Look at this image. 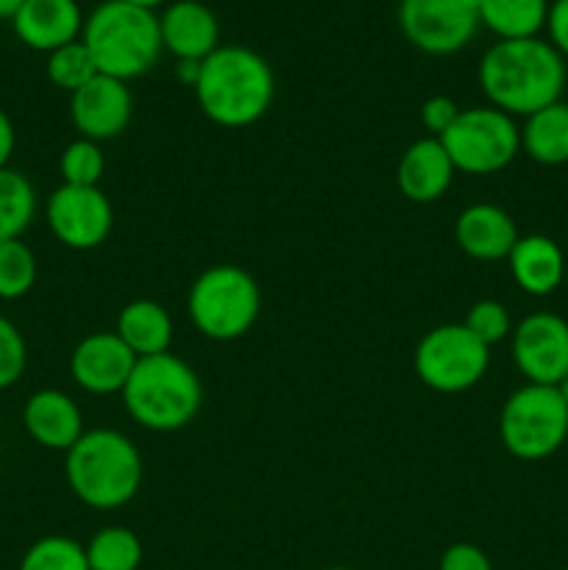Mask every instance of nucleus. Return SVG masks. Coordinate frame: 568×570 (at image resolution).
<instances>
[{
  "label": "nucleus",
  "mask_w": 568,
  "mask_h": 570,
  "mask_svg": "<svg viewBox=\"0 0 568 570\" xmlns=\"http://www.w3.org/2000/svg\"><path fill=\"white\" fill-rule=\"evenodd\" d=\"M326 570H349V568H326Z\"/></svg>",
  "instance_id": "39"
},
{
  "label": "nucleus",
  "mask_w": 568,
  "mask_h": 570,
  "mask_svg": "<svg viewBox=\"0 0 568 570\" xmlns=\"http://www.w3.org/2000/svg\"><path fill=\"white\" fill-rule=\"evenodd\" d=\"M37 282V256L22 239L0 243V298L17 301Z\"/></svg>",
  "instance_id": "26"
},
{
  "label": "nucleus",
  "mask_w": 568,
  "mask_h": 570,
  "mask_svg": "<svg viewBox=\"0 0 568 570\" xmlns=\"http://www.w3.org/2000/svg\"><path fill=\"white\" fill-rule=\"evenodd\" d=\"M454 173L457 167L445 154L443 142L438 137H423L401 154L395 181L401 195L412 204H434L449 193Z\"/></svg>",
  "instance_id": "17"
},
{
  "label": "nucleus",
  "mask_w": 568,
  "mask_h": 570,
  "mask_svg": "<svg viewBox=\"0 0 568 570\" xmlns=\"http://www.w3.org/2000/svg\"><path fill=\"white\" fill-rule=\"evenodd\" d=\"M131 89L126 81L95 76L78 92L70 95V120L84 139L106 142L126 131L131 120Z\"/></svg>",
  "instance_id": "13"
},
{
  "label": "nucleus",
  "mask_w": 568,
  "mask_h": 570,
  "mask_svg": "<svg viewBox=\"0 0 568 570\" xmlns=\"http://www.w3.org/2000/svg\"><path fill=\"white\" fill-rule=\"evenodd\" d=\"M137 356L115 332H95L72 348L70 376L84 393H123Z\"/></svg>",
  "instance_id": "14"
},
{
  "label": "nucleus",
  "mask_w": 568,
  "mask_h": 570,
  "mask_svg": "<svg viewBox=\"0 0 568 570\" xmlns=\"http://www.w3.org/2000/svg\"><path fill=\"white\" fill-rule=\"evenodd\" d=\"M438 570H493V566L479 546L454 543L443 551Z\"/></svg>",
  "instance_id": "33"
},
{
  "label": "nucleus",
  "mask_w": 568,
  "mask_h": 570,
  "mask_svg": "<svg viewBox=\"0 0 568 570\" xmlns=\"http://www.w3.org/2000/svg\"><path fill=\"white\" fill-rule=\"evenodd\" d=\"M120 395L128 415L150 432L189 426L204 401L198 373L170 351L137 360Z\"/></svg>",
  "instance_id": "5"
},
{
  "label": "nucleus",
  "mask_w": 568,
  "mask_h": 570,
  "mask_svg": "<svg viewBox=\"0 0 568 570\" xmlns=\"http://www.w3.org/2000/svg\"><path fill=\"white\" fill-rule=\"evenodd\" d=\"M462 326L473 334L482 345H496L501 340H507L512 334V321H510V312H507L505 304L499 301H477V304L468 309L466 321Z\"/></svg>",
  "instance_id": "30"
},
{
  "label": "nucleus",
  "mask_w": 568,
  "mask_h": 570,
  "mask_svg": "<svg viewBox=\"0 0 568 570\" xmlns=\"http://www.w3.org/2000/svg\"><path fill=\"white\" fill-rule=\"evenodd\" d=\"M549 0H479V26L499 42L535 39L546 28Z\"/></svg>",
  "instance_id": "23"
},
{
  "label": "nucleus",
  "mask_w": 568,
  "mask_h": 570,
  "mask_svg": "<svg viewBox=\"0 0 568 570\" xmlns=\"http://www.w3.org/2000/svg\"><path fill=\"white\" fill-rule=\"evenodd\" d=\"M521 150L532 161L546 167L566 165L568 161V104L546 106L523 120Z\"/></svg>",
  "instance_id": "22"
},
{
  "label": "nucleus",
  "mask_w": 568,
  "mask_h": 570,
  "mask_svg": "<svg viewBox=\"0 0 568 570\" xmlns=\"http://www.w3.org/2000/svg\"><path fill=\"white\" fill-rule=\"evenodd\" d=\"M59 170L65 184H72V187H98L106 170V156L98 142L78 137L61 154Z\"/></svg>",
  "instance_id": "29"
},
{
  "label": "nucleus",
  "mask_w": 568,
  "mask_h": 570,
  "mask_svg": "<svg viewBox=\"0 0 568 570\" xmlns=\"http://www.w3.org/2000/svg\"><path fill=\"white\" fill-rule=\"evenodd\" d=\"M28 365V348L20 328L0 315V390L11 387L22 379Z\"/></svg>",
  "instance_id": "31"
},
{
  "label": "nucleus",
  "mask_w": 568,
  "mask_h": 570,
  "mask_svg": "<svg viewBox=\"0 0 568 570\" xmlns=\"http://www.w3.org/2000/svg\"><path fill=\"white\" fill-rule=\"evenodd\" d=\"M454 243L471 259H507L518 243L516 220L496 204H473L460 212L454 223Z\"/></svg>",
  "instance_id": "19"
},
{
  "label": "nucleus",
  "mask_w": 568,
  "mask_h": 570,
  "mask_svg": "<svg viewBox=\"0 0 568 570\" xmlns=\"http://www.w3.org/2000/svg\"><path fill=\"white\" fill-rule=\"evenodd\" d=\"M37 215V193L22 173L0 170V243L20 239Z\"/></svg>",
  "instance_id": "24"
},
{
  "label": "nucleus",
  "mask_w": 568,
  "mask_h": 570,
  "mask_svg": "<svg viewBox=\"0 0 568 570\" xmlns=\"http://www.w3.org/2000/svg\"><path fill=\"white\" fill-rule=\"evenodd\" d=\"M26 0H0V20H11Z\"/></svg>",
  "instance_id": "36"
},
{
  "label": "nucleus",
  "mask_w": 568,
  "mask_h": 570,
  "mask_svg": "<svg viewBox=\"0 0 568 570\" xmlns=\"http://www.w3.org/2000/svg\"><path fill=\"white\" fill-rule=\"evenodd\" d=\"M546 33L549 45L568 59V0H551L549 17H546Z\"/></svg>",
  "instance_id": "34"
},
{
  "label": "nucleus",
  "mask_w": 568,
  "mask_h": 570,
  "mask_svg": "<svg viewBox=\"0 0 568 570\" xmlns=\"http://www.w3.org/2000/svg\"><path fill=\"white\" fill-rule=\"evenodd\" d=\"M22 423L31 440L50 451H70L84 434V417L76 401L61 390H39L22 406Z\"/></svg>",
  "instance_id": "18"
},
{
  "label": "nucleus",
  "mask_w": 568,
  "mask_h": 570,
  "mask_svg": "<svg viewBox=\"0 0 568 570\" xmlns=\"http://www.w3.org/2000/svg\"><path fill=\"white\" fill-rule=\"evenodd\" d=\"M460 111L462 109L449 98V95H434V98H429L427 104H423L421 122H423V128L432 134V137L440 139L451 126H454L457 117H460Z\"/></svg>",
  "instance_id": "32"
},
{
  "label": "nucleus",
  "mask_w": 568,
  "mask_h": 570,
  "mask_svg": "<svg viewBox=\"0 0 568 570\" xmlns=\"http://www.w3.org/2000/svg\"><path fill=\"white\" fill-rule=\"evenodd\" d=\"M48 78L56 89H65V92H78L84 83L92 81L95 76H100L98 67H95L92 53L87 50V45L81 39L65 45V48L48 53Z\"/></svg>",
  "instance_id": "27"
},
{
  "label": "nucleus",
  "mask_w": 568,
  "mask_h": 570,
  "mask_svg": "<svg viewBox=\"0 0 568 570\" xmlns=\"http://www.w3.org/2000/svg\"><path fill=\"white\" fill-rule=\"evenodd\" d=\"M17 570H89V562L78 540L48 534L22 554Z\"/></svg>",
  "instance_id": "28"
},
{
  "label": "nucleus",
  "mask_w": 568,
  "mask_h": 570,
  "mask_svg": "<svg viewBox=\"0 0 568 570\" xmlns=\"http://www.w3.org/2000/svg\"><path fill=\"white\" fill-rule=\"evenodd\" d=\"M123 3L137 6V9H148V11H154V9H159V6L173 3V0H123Z\"/></svg>",
  "instance_id": "37"
},
{
  "label": "nucleus",
  "mask_w": 568,
  "mask_h": 570,
  "mask_svg": "<svg viewBox=\"0 0 568 570\" xmlns=\"http://www.w3.org/2000/svg\"><path fill=\"white\" fill-rule=\"evenodd\" d=\"M45 220L61 245L72 250H92L109 239L115 212L98 187L61 184L45 204Z\"/></svg>",
  "instance_id": "11"
},
{
  "label": "nucleus",
  "mask_w": 568,
  "mask_h": 570,
  "mask_svg": "<svg viewBox=\"0 0 568 570\" xmlns=\"http://www.w3.org/2000/svg\"><path fill=\"white\" fill-rule=\"evenodd\" d=\"M84 20L76 0H26L11 17V28L26 48L53 53L81 39Z\"/></svg>",
  "instance_id": "16"
},
{
  "label": "nucleus",
  "mask_w": 568,
  "mask_h": 570,
  "mask_svg": "<svg viewBox=\"0 0 568 570\" xmlns=\"http://www.w3.org/2000/svg\"><path fill=\"white\" fill-rule=\"evenodd\" d=\"M161 50L178 61H204L221 48V22L200 0H173L159 17Z\"/></svg>",
  "instance_id": "15"
},
{
  "label": "nucleus",
  "mask_w": 568,
  "mask_h": 570,
  "mask_svg": "<svg viewBox=\"0 0 568 570\" xmlns=\"http://www.w3.org/2000/svg\"><path fill=\"white\" fill-rule=\"evenodd\" d=\"M566 570H568V568H566Z\"/></svg>",
  "instance_id": "40"
},
{
  "label": "nucleus",
  "mask_w": 568,
  "mask_h": 570,
  "mask_svg": "<svg viewBox=\"0 0 568 570\" xmlns=\"http://www.w3.org/2000/svg\"><path fill=\"white\" fill-rule=\"evenodd\" d=\"M490 348L462 323H443L423 334L415 348V373L434 393H466L484 379Z\"/></svg>",
  "instance_id": "9"
},
{
  "label": "nucleus",
  "mask_w": 568,
  "mask_h": 570,
  "mask_svg": "<svg viewBox=\"0 0 568 570\" xmlns=\"http://www.w3.org/2000/svg\"><path fill=\"white\" fill-rule=\"evenodd\" d=\"M399 26L412 48L451 56L479 31V0H399Z\"/></svg>",
  "instance_id": "10"
},
{
  "label": "nucleus",
  "mask_w": 568,
  "mask_h": 570,
  "mask_svg": "<svg viewBox=\"0 0 568 570\" xmlns=\"http://www.w3.org/2000/svg\"><path fill=\"white\" fill-rule=\"evenodd\" d=\"M512 362L527 384L557 387L568 373V321L535 312L512 328Z\"/></svg>",
  "instance_id": "12"
},
{
  "label": "nucleus",
  "mask_w": 568,
  "mask_h": 570,
  "mask_svg": "<svg viewBox=\"0 0 568 570\" xmlns=\"http://www.w3.org/2000/svg\"><path fill=\"white\" fill-rule=\"evenodd\" d=\"M477 78L493 109L529 117L560 100L566 59L540 37L510 39L484 50Z\"/></svg>",
  "instance_id": "1"
},
{
  "label": "nucleus",
  "mask_w": 568,
  "mask_h": 570,
  "mask_svg": "<svg viewBox=\"0 0 568 570\" xmlns=\"http://www.w3.org/2000/svg\"><path fill=\"white\" fill-rule=\"evenodd\" d=\"M115 334L134 351L137 360L167 354L173 343V321L165 306L139 298L123 306L120 315H117Z\"/></svg>",
  "instance_id": "21"
},
{
  "label": "nucleus",
  "mask_w": 568,
  "mask_h": 570,
  "mask_svg": "<svg viewBox=\"0 0 568 570\" xmlns=\"http://www.w3.org/2000/svg\"><path fill=\"white\" fill-rule=\"evenodd\" d=\"M499 438L516 460L535 462L555 454L568 438V406L557 387H518L501 406Z\"/></svg>",
  "instance_id": "7"
},
{
  "label": "nucleus",
  "mask_w": 568,
  "mask_h": 570,
  "mask_svg": "<svg viewBox=\"0 0 568 570\" xmlns=\"http://www.w3.org/2000/svg\"><path fill=\"white\" fill-rule=\"evenodd\" d=\"M17 145V134H14V122L9 120L3 109H0V170H6L11 161V154H14Z\"/></svg>",
  "instance_id": "35"
},
{
  "label": "nucleus",
  "mask_w": 568,
  "mask_h": 570,
  "mask_svg": "<svg viewBox=\"0 0 568 570\" xmlns=\"http://www.w3.org/2000/svg\"><path fill=\"white\" fill-rule=\"evenodd\" d=\"M65 476L72 495L92 510L126 507L143 484L137 445L115 429H89L65 456Z\"/></svg>",
  "instance_id": "3"
},
{
  "label": "nucleus",
  "mask_w": 568,
  "mask_h": 570,
  "mask_svg": "<svg viewBox=\"0 0 568 570\" xmlns=\"http://www.w3.org/2000/svg\"><path fill=\"white\" fill-rule=\"evenodd\" d=\"M84 551L89 570H139L143 566V543L126 527L98 529Z\"/></svg>",
  "instance_id": "25"
},
{
  "label": "nucleus",
  "mask_w": 568,
  "mask_h": 570,
  "mask_svg": "<svg viewBox=\"0 0 568 570\" xmlns=\"http://www.w3.org/2000/svg\"><path fill=\"white\" fill-rule=\"evenodd\" d=\"M193 326L215 343H232L251 332L262 312L254 276L237 265H215L200 273L187 295Z\"/></svg>",
  "instance_id": "6"
},
{
  "label": "nucleus",
  "mask_w": 568,
  "mask_h": 570,
  "mask_svg": "<svg viewBox=\"0 0 568 570\" xmlns=\"http://www.w3.org/2000/svg\"><path fill=\"white\" fill-rule=\"evenodd\" d=\"M81 42L92 53L100 76L128 83L145 76L159 59V17L123 0H104L84 20Z\"/></svg>",
  "instance_id": "4"
},
{
  "label": "nucleus",
  "mask_w": 568,
  "mask_h": 570,
  "mask_svg": "<svg viewBox=\"0 0 568 570\" xmlns=\"http://www.w3.org/2000/svg\"><path fill=\"white\" fill-rule=\"evenodd\" d=\"M507 265H510L512 282L527 295H535V298L555 293L562 284V276H566L562 248L555 239L546 237V234L518 237L510 256H507Z\"/></svg>",
  "instance_id": "20"
},
{
  "label": "nucleus",
  "mask_w": 568,
  "mask_h": 570,
  "mask_svg": "<svg viewBox=\"0 0 568 570\" xmlns=\"http://www.w3.org/2000/svg\"><path fill=\"white\" fill-rule=\"evenodd\" d=\"M195 98L200 111L223 128H245L267 115L276 95L271 65L243 45H221L200 61Z\"/></svg>",
  "instance_id": "2"
},
{
  "label": "nucleus",
  "mask_w": 568,
  "mask_h": 570,
  "mask_svg": "<svg viewBox=\"0 0 568 570\" xmlns=\"http://www.w3.org/2000/svg\"><path fill=\"white\" fill-rule=\"evenodd\" d=\"M445 154L466 176H490L510 165L521 150V128L493 106L462 109L454 126L440 137Z\"/></svg>",
  "instance_id": "8"
},
{
  "label": "nucleus",
  "mask_w": 568,
  "mask_h": 570,
  "mask_svg": "<svg viewBox=\"0 0 568 570\" xmlns=\"http://www.w3.org/2000/svg\"><path fill=\"white\" fill-rule=\"evenodd\" d=\"M557 393L562 395V401H566V406H568V373H566V376H562V382L557 384Z\"/></svg>",
  "instance_id": "38"
}]
</instances>
